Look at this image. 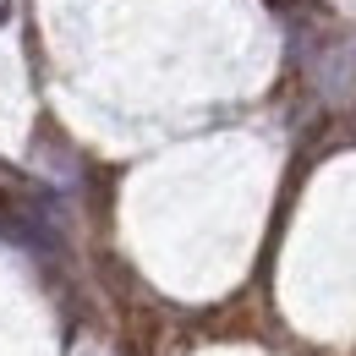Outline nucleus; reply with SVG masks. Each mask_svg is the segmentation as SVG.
<instances>
[{"label":"nucleus","instance_id":"nucleus-1","mask_svg":"<svg viewBox=\"0 0 356 356\" xmlns=\"http://www.w3.org/2000/svg\"><path fill=\"white\" fill-rule=\"evenodd\" d=\"M0 241H11V247H33V252H49V225L22 203V197H6L0 192Z\"/></svg>","mask_w":356,"mask_h":356}]
</instances>
